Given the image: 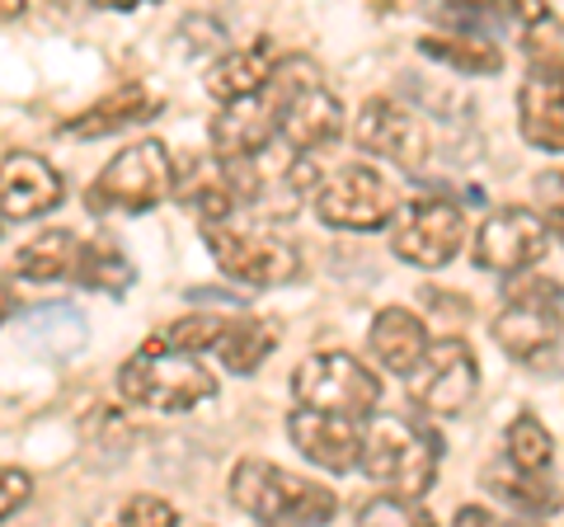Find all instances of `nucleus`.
Returning a JSON list of instances; mask_svg holds the SVG:
<instances>
[{
  "label": "nucleus",
  "instance_id": "c85d7f7f",
  "mask_svg": "<svg viewBox=\"0 0 564 527\" xmlns=\"http://www.w3.org/2000/svg\"><path fill=\"white\" fill-rule=\"evenodd\" d=\"M104 527H180V514L161 495H132L113 508V518Z\"/></svg>",
  "mask_w": 564,
  "mask_h": 527
},
{
  "label": "nucleus",
  "instance_id": "5701e85b",
  "mask_svg": "<svg viewBox=\"0 0 564 527\" xmlns=\"http://www.w3.org/2000/svg\"><path fill=\"white\" fill-rule=\"evenodd\" d=\"M70 278H80L85 288H99V292H122V288L132 283V264L122 259L113 245H104V240H80L76 269H70Z\"/></svg>",
  "mask_w": 564,
  "mask_h": 527
},
{
  "label": "nucleus",
  "instance_id": "0eeeda50",
  "mask_svg": "<svg viewBox=\"0 0 564 527\" xmlns=\"http://www.w3.org/2000/svg\"><path fill=\"white\" fill-rule=\"evenodd\" d=\"M311 203H315V213H321V222L339 226V232H377V226L395 222V213H400V193L391 189V180L358 161L325 174Z\"/></svg>",
  "mask_w": 564,
  "mask_h": 527
},
{
  "label": "nucleus",
  "instance_id": "412c9836",
  "mask_svg": "<svg viewBox=\"0 0 564 527\" xmlns=\"http://www.w3.org/2000/svg\"><path fill=\"white\" fill-rule=\"evenodd\" d=\"M155 109V99L141 90V85H122V90H113L109 99H99L95 109H85L76 122H66V137H104V132H118L128 128V122L147 118Z\"/></svg>",
  "mask_w": 564,
  "mask_h": 527
},
{
  "label": "nucleus",
  "instance_id": "2f4dec72",
  "mask_svg": "<svg viewBox=\"0 0 564 527\" xmlns=\"http://www.w3.org/2000/svg\"><path fill=\"white\" fill-rule=\"evenodd\" d=\"M452 527H508L499 514H489L485 504H466V508H456V523Z\"/></svg>",
  "mask_w": 564,
  "mask_h": 527
},
{
  "label": "nucleus",
  "instance_id": "c756f323",
  "mask_svg": "<svg viewBox=\"0 0 564 527\" xmlns=\"http://www.w3.org/2000/svg\"><path fill=\"white\" fill-rule=\"evenodd\" d=\"M536 203H541V222L560 232L564 240V170H545L536 180Z\"/></svg>",
  "mask_w": 564,
  "mask_h": 527
},
{
  "label": "nucleus",
  "instance_id": "dca6fc26",
  "mask_svg": "<svg viewBox=\"0 0 564 527\" xmlns=\"http://www.w3.org/2000/svg\"><path fill=\"white\" fill-rule=\"evenodd\" d=\"M278 47L269 39H259L250 47H231L221 52L217 62L207 66V95L221 104H245V99H259L263 90H269V80L278 72Z\"/></svg>",
  "mask_w": 564,
  "mask_h": 527
},
{
  "label": "nucleus",
  "instance_id": "423d86ee",
  "mask_svg": "<svg viewBox=\"0 0 564 527\" xmlns=\"http://www.w3.org/2000/svg\"><path fill=\"white\" fill-rule=\"evenodd\" d=\"M174 193V161L170 147L147 137V142L122 147L109 165L99 170V180L85 193L90 213H147V207L165 203Z\"/></svg>",
  "mask_w": 564,
  "mask_h": 527
},
{
  "label": "nucleus",
  "instance_id": "20e7f679",
  "mask_svg": "<svg viewBox=\"0 0 564 527\" xmlns=\"http://www.w3.org/2000/svg\"><path fill=\"white\" fill-rule=\"evenodd\" d=\"M437 443L433 429H423L419 419H372V424L362 429V471L372 476L377 485H386L391 495L400 499H423L437 481Z\"/></svg>",
  "mask_w": 564,
  "mask_h": 527
},
{
  "label": "nucleus",
  "instance_id": "f8f14e48",
  "mask_svg": "<svg viewBox=\"0 0 564 527\" xmlns=\"http://www.w3.org/2000/svg\"><path fill=\"white\" fill-rule=\"evenodd\" d=\"M545 232H551V226H545L541 213H532V207H499V213H489L480 222L470 255L489 273H522V269H532V264H541L545 250H551V236Z\"/></svg>",
  "mask_w": 564,
  "mask_h": 527
},
{
  "label": "nucleus",
  "instance_id": "7ed1b4c3",
  "mask_svg": "<svg viewBox=\"0 0 564 527\" xmlns=\"http://www.w3.org/2000/svg\"><path fill=\"white\" fill-rule=\"evenodd\" d=\"M118 391L128 396L132 406L184 415V410L217 396V377L207 373L203 358L180 354V348H170V344H161L151 335L128 363L118 367Z\"/></svg>",
  "mask_w": 564,
  "mask_h": 527
},
{
  "label": "nucleus",
  "instance_id": "cd10ccee",
  "mask_svg": "<svg viewBox=\"0 0 564 527\" xmlns=\"http://www.w3.org/2000/svg\"><path fill=\"white\" fill-rule=\"evenodd\" d=\"M358 527H437L433 514L414 499L400 495H372L358 508Z\"/></svg>",
  "mask_w": 564,
  "mask_h": 527
},
{
  "label": "nucleus",
  "instance_id": "7c9ffc66",
  "mask_svg": "<svg viewBox=\"0 0 564 527\" xmlns=\"http://www.w3.org/2000/svg\"><path fill=\"white\" fill-rule=\"evenodd\" d=\"M33 495V476L20 466H0V518H10V514H20V508L29 504Z\"/></svg>",
  "mask_w": 564,
  "mask_h": 527
},
{
  "label": "nucleus",
  "instance_id": "6ab92c4d",
  "mask_svg": "<svg viewBox=\"0 0 564 527\" xmlns=\"http://www.w3.org/2000/svg\"><path fill=\"white\" fill-rule=\"evenodd\" d=\"M518 128L541 151H564V90L551 80H522L518 90Z\"/></svg>",
  "mask_w": 564,
  "mask_h": 527
},
{
  "label": "nucleus",
  "instance_id": "f03ea898",
  "mask_svg": "<svg viewBox=\"0 0 564 527\" xmlns=\"http://www.w3.org/2000/svg\"><path fill=\"white\" fill-rule=\"evenodd\" d=\"M231 499L245 508L259 527H325L334 518V490L321 481H306L296 471H282L259 456H245L231 471Z\"/></svg>",
  "mask_w": 564,
  "mask_h": 527
},
{
  "label": "nucleus",
  "instance_id": "b1692460",
  "mask_svg": "<svg viewBox=\"0 0 564 527\" xmlns=\"http://www.w3.org/2000/svg\"><path fill=\"white\" fill-rule=\"evenodd\" d=\"M551 433H545L541 419L532 415H518L513 424H508V466L527 471V476H545V466H551Z\"/></svg>",
  "mask_w": 564,
  "mask_h": 527
},
{
  "label": "nucleus",
  "instance_id": "f3484780",
  "mask_svg": "<svg viewBox=\"0 0 564 527\" xmlns=\"http://www.w3.org/2000/svg\"><path fill=\"white\" fill-rule=\"evenodd\" d=\"M212 151H217V165L231 161H254V155L269 151V142L278 137V122L269 99H245V104H226V109L212 118Z\"/></svg>",
  "mask_w": 564,
  "mask_h": 527
},
{
  "label": "nucleus",
  "instance_id": "bb28decb",
  "mask_svg": "<svg viewBox=\"0 0 564 527\" xmlns=\"http://www.w3.org/2000/svg\"><path fill=\"white\" fill-rule=\"evenodd\" d=\"M221 330H226V315H207V311H193V315H184V321H174V325H165L161 335V344H170V348H180V354H217V344H221Z\"/></svg>",
  "mask_w": 564,
  "mask_h": 527
},
{
  "label": "nucleus",
  "instance_id": "1a4fd4ad",
  "mask_svg": "<svg viewBox=\"0 0 564 527\" xmlns=\"http://www.w3.org/2000/svg\"><path fill=\"white\" fill-rule=\"evenodd\" d=\"M494 344L503 348L508 358H536L545 354L560 330H564V297L560 283L551 278H518L513 292H508V306L494 315Z\"/></svg>",
  "mask_w": 564,
  "mask_h": 527
},
{
  "label": "nucleus",
  "instance_id": "a878e982",
  "mask_svg": "<svg viewBox=\"0 0 564 527\" xmlns=\"http://www.w3.org/2000/svg\"><path fill=\"white\" fill-rule=\"evenodd\" d=\"M423 52L437 62H452L456 72H470V76H489L503 66L499 47L485 39H423Z\"/></svg>",
  "mask_w": 564,
  "mask_h": 527
},
{
  "label": "nucleus",
  "instance_id": "393cba45",
  "mask_svg": "<svg viewBox=\"0 0 564 527\" xmlns=\"http://www.w3.org/2000/svg\"><path fill=\"white\" fill-rule=\"evenodd\" d=\"M485 485L489 490H499L503 499H513L518 508H527V514H551V508L560 504V495L551 485H545L541 476H527V471H518V466H489L485 471Z\"/></svg>",
  "mask_w": 564,
  "mask_h": 527
},
{
  "label": "nucleus",
  "instance_id": "f257e3e1",
  "mask_svg": "<svg viewBox=\"0 0 564 527\" xmlns=\"http://www.w3.org/2000/svg\"><path fill=\"white\" fill-rule=\"evenodd\" d=\"M263 99H269V109H273L278 137L296 155L321 151L344 132L339 99H334V90L321 76V66H315L306 52H292V57L278 62V72L269 80V90H263Z\"/></svg>",
  "mask_w": 564,
  "mask_h": 527
},
{
  "label": "nucleus",
  "instance_id": "6e6552de",
  "mask_svg": "<svg viewBox=\"0 0 564 527\" xmlns=\"http://www.w3.org/2000/svg\"><path fill=\"white\" fill-rule=\"evenodd\" d=\"M203 240L212 259H217V269L250 288H282L302 269L292 245L273 232H263V226H231V222L203 226Z\"/></svg>",
  "mask_w": 564,
  "mask_h": 527
},
{
  "label": "nucleus",
  "instance_id": "9d476101",
  "mask_svg": "<svg viewBox=\"0 0 564 527\" xmlns=\"http://www.w3.org/2000/svg\"><path fill=\"white\" fill-rule=\"evenodd\" d=\"M391 232V250L414 269H443L466 240V213L443 193H419L400 203Z\"/></svg>",
  "mask_w": 564,
  "mask_h": 527
},
{
  "label": "nucleus",
  "instance_id": "9b49d317",
  "mask_svg": "<svg viewBox=\"0 0 564 527\" xmlns=\"http://www.w3.org/2000/svg\"><path fill=\"white\" fill-rule=\"evenodd\" d=\"M475 386H480V363H475L466 340H433L423 363L410 373V400L423 415L452 419L470 406Z\"/></svg>",
  "mask_w": 564,
  "mask_h": 527
},
{
  "label": "nucleus",
  "instance_id": "aec40b11",
  "mask_svg": "<svg viewBox=\"0 0 564 527\" xmlns=\"http://www.w3.org/2000/svg\"><path fill=\"white\" fill-rule=\"evenodd\" d=\"M282 335V325L273 315H226V330H221V344H217V358L231 367V373H254V367L273 354V344Z\"/></svg>",
  "mask_w": 564,
  "mask_h": 527
},
{
  "label": "nucleus",
  "instance_id": "ddd939ff",
  "mask_svg": "<svg viewBox=\"0 0 564 527\" xmlns=\"http://www.w3.org/2000/svg\"><path fill=\"white\" fill-rule=\"evenodd\" d=\"M352 142L400 170H419L423 155H429V132H423L419 114H410L391 95H372L362 104L358 122H352Z\"/></svg>",
  "mask_w": 564,
  "mask_h": 527
},
{
  "label": "nucleus",
  "instance_id": "4be33fe9",
  "mask_svg": "<svg viewBox=\"0 0 564 527\" xmlns=\"http://www.w3.org/2000/svg\"><path fill=\"white\" fill-rule=\"evenodd\" d=\"M76 250H80V240L70 232H43L14 255V273L33 278V283H52V278H66L76 269Z\"/></svg>",
  "mask_w": 564,
  "mask_h": 527
},
{
  "label": "nucleus",
  "instance_id": "4468645a",
  "mask_svg": "<svg viewBox=\"0 0 564 527\" xmlns=\"http://www.w3.org/2000/svg\"><path fill=\"white\" fill-rule=\"evenodd\" d=\"M62 174L39 151H10L0 161V213L10 222H33L62 203Z\"/></svg>",
  "mask_w": 564,
  "mask_h": 527
},
{
  "label": "nucleus",
  "instance_id": "a211bd4d",
  "mask_svg": "<svg viewBox=\"0 0 564 527\" xmlns=\"http://www.w3.org/2000/svg\"><path fill=\"white\" fill-rule=\"evenodd\" d=\"M367 344H372V354L381 367H391V373L400 377H410L414 367L423 363V354H429V330H423V321L414 311H404V306H386L377 311V321H372V335H367Z\"/></svg>",
  "mask_w": 564,
  "mask_h": 527
},
{
  "label": "nucleus",
  "instance_id": "39448f33",
  "mask_svg": "<svg viewBox=\"0 0 564 527\" xmlns=\"http://www.w3.org/2000/svg\"><path fill=\"white\" fill-rule=\"evenodd\" d=\"M292 396H296V410L339 415L362 424L381 406V381L362 358L344 354V348H325V354H311L296 363Z\"/></svg>",
  "mask_w": 564,
  "mask_h": 527
},
{
  "label": "nucleus",
  "instance_id": "2eb2a0df",
  "mask_svg": "<svg viewBox=\"0 0 564 527\" xmlns=\"http://www.w3.org/2000/svg\"><path fill=\"white\" fill-rule=\"evenodd\" d=\"M362 429L358 419H339V415H315V410H292L288 415V433L296 452L306 456V462L334 471V476H344L362 462Z\"/></svg>",
  "mask_w": 564,
  "mask_h": 527
}]
</instances>
